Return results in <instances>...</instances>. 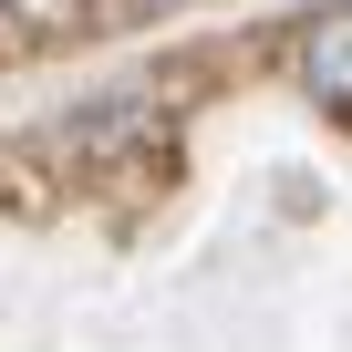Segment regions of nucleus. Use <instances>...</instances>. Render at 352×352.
Masks as SVG:
<instances>
[{
	"label": "nucleus",
	"instance_id": "nucleus-1",
	"mask_svg": "<svg viewBox=\"0 0 352 352\" xmlns=\"http://www.w3.org/2000/svg\"><path fill=\"white\" fill-rule=\"evenodd\" d=\"M290 73H300V94H311V104L352 114V0H342V11H311V21H300Z\"/></svg>",
	"mask_w": 352,
	"mask_h": 352
}]
</instances>
